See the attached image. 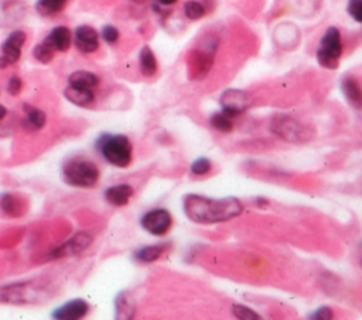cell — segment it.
I'll use <instances>...</instances> for the list:
<instances>
[{"instance_id":"11","label":"cell","mask_w":362,"mask_h":320,"mask_svg":"<svg viewBox=\"0 0 362 320\" xmlns=\"http://www.w3.org/2000/svg\"><path fill=\"white\" fill-rule=\"evenodd\" d=\"M74 43L82 54H92L100 48V34L91 26H80L74 32Z\"/></svg>"},{"instance_id":"14","label":"cell","mask_w":362,"mask_h":320,"mask_svg":"<svg viewBox=\"0 0 362 320\" xmlns=\"http://www.w3.org/2000/svg\"><path fill=\"white\" fill-rule=\"evenodd\" d=\"M341 92L354 109H362V88L352 77H344L340 84Z\"/></svg>"},{"instance_id":"3","label":"cell","mask_w":362,"mask_h":320,"mask_svg":"<svg viewBox=\"0 0 362 320\" xmlns=\"http://www.w3.org/2000/svg\"><path fill=\"white\" fill-rule=\"evenodd\" d=\"M96 149L116 168H126L132 162L134 147L130 140L123 134H102L96 141Z\"/></svg>"},{"instance_id":"35","label":"cell","mask_w":362,"mask_h":320,"mask_svg":"<svg viewBox=\"0 0 362 320\" xmlns=\"http://www.w3.org/2000/svg\"><path fill=\"white\" fill-rule=\"evenodd\" d=\"M359 264L362 267V245H361V250H359Z\"/></svg>"},{"instance_id":"34","label":"cell","mask_w":362,"mask_h":320,"mask_svg":"<svg viewBox=\"0 0 362 320\" xmlns=\"http://www.w3.org/2000/svg\"><path fill=\"white\" fill-rule=\"evenodd\" d=\"M268 203H269V202L265 200V199H257V200H256V205H257V206H268Z\"/></svg>"},{"instance_id":"17","label":"cell","mask_w":362,"mask_h":320,"mask_svg":"<svg viewBox=\"0 0 362 320\" xmlns=\"http://www.w3.org/2000/svg\"><path fill=\"white\" fill-rule=\"evenodd\" d=\"M23 111L26 115V119L23 120L24 126L28 130H42L46 123H47V116L43 111L35 108V106H30V104H23Z\"/></svg>"},{"instance_id":"31","label":"cell","mask_w":362,"mask_h":320,"mask_svg":"<svg viewBox=\"0 0 362 320\" xmlns=\"http://www.w3.org/2000/svg\"><path fill=\"white\" fill-rule=\"evenodd\" d=\"M23 89V82L19 77H12L8 82V92L12 95V96H17Z\"/></svg>"},{"instance_id":"9","label":"cell","mask_w":362,"mask_h":320,"mask_svg":"<svg viewBox=\"0 0 362 320\" xmlns=\"http://www.w3.org/2000/svg\"><path fill=\"white\" fill-rule=\"evenodd\" d=\"M91 243H92V237L88 233H77L69 241H65L57 248H54L50 254V258L58 260V258L78 256L87 250V248L91 245Z\"/></svg>"},{"instance_id":"1","label":"cell","mask_w":362,"mask_h":320,"mask_svg":"<svg viewBox=\"0 0 362 320\" xmlns=\"http://www.w3.org/2000/svg\"><path fill=\"white\" fill-rule=\"evenodd\" d=\"M183 209L185 216L199 225L224 223L241 216L244 211V206L237 198L212 199L195 194L184 196Z\"/></svg>"},{"instance_id":"23","label":"cell","mask_w":362,"mask_h":320,"mask_svg":"<svg viewBox=\"0 0 362 320\" xmlns=\"http://www.w3.org/2000/svg\"><path fill=\"white\" fill-rule=\"evenodd\" d=\"M233 119L229 115H226L225 112H218V113H214L210 119V124L219 133H231L233 129H234V123H233Z\"/></svg>"},{"instance_id":"30","label":"cell","mask_w":362,"mask_h":320,"mask_svg":"<svg viewBox=\"0 0 362 320\" xmlns=\"http://www.w3.org/2000/svg\"><path fill=\"white\" fill-rule=\"evenodd\" d=\"M101 35H102V39H104L105 43L115 44L119 40V30L116 27H114V26H105L102 28Z\"/></svg>"},{"instance_id":"6","label":"cell","mask_w":362,"mask_h":320,"mask_svg":"<svg viewBox=\"0 0 362 320\" xmlns=\"http://www.w3.org/2000/svg\"><path fill=\"white\" fill-rule=\"evenodd\" d=\"M221 109L231 117L245 113L253 103L252 96L242 89H226L221 97Z\"/></svg>"},{"instance_id":"22","label":"cell","mask_w":362,"mask_h":320,"mask_svg":"<svg viewBox=\"0 0 362 320\" xmlns=\"http://www.w3.org/2000/svg\"><path fill=\"white\" fill-rule=\"evenodd\" d=\"M164 250L163 244H154V245H146V247H142L139 248V250L135 253V258L139 261V263H143V264H150V263H154L157 261Z\"/></svg>"},{"instance_id":"27","label":"cell","mask_w":362,"mask_h":320,"mask_svg":"<svg viewBox=\"0 0 362 320\" xmlns=\"http://www.w3.org/2000/svg\"><path fill=\"white\" fill-rule=\"evenodd\" d=\"M190 171L192 175L195 176H204L207 175L210 171H211V161L206 157H201V158H197L191 167H190Z\"/></svg>"},{"instance_id":"8","label":"cell","mask_w":362,"mask_h":320,"mask_svg":"<svg viewBox=\"0 0 362 320\" xmlns=\"http://www.w3.org/2000/svg\"><path fill=\"white\" fill-rule=\"evenodd\" d=\"M27 40V35L21 30H16L2 44V54H0V69H5L9 65L16 64L20 59L21 48Z\"/></svg>"},{"instance_id":"25","label":"cell","mask_w":362,"mask_h":320,"mask_svg":"<svg viewBox=\"0 0 362 320\" xmlns=\"http://www.w3.org/2000/svg\"><path fill=\"white\" fill-rule=\"evenodd\" d=\"M54 55H55L54 48H53L51 46H48L46 41L37 44V46L35 47V50H33V57H35V58H36L39 62H42V64H48V62H51L53 58H54Z\"/></svg>"},{"instance_id":"4","label":"cell","mask_w":362,"mask_h":320,"mask_svg":"<svg viewBox=\"0 0 362 320\" xmlns=\"http://www.w3.org/2000/svg\"><path fill=\"white\" fill-rule=\"evenodd\" d=\"M343 39L337 27H328L320 40L316 58L320 66L325 69H337L343 55Z\"/></svg>"},{"instance_id":"7","label":"cell","mask_w":362,"mask_h":320,"mask_svg":"<svg viewBox=\"0 0 362 320\" xmlns=\"http://www.w3.org/2000/svg\"><path fill=\"white\" fill-rule=\"evenodd\" d=\"M142 227L153 234V236H164L173 225V218L170 215V211L166 209H153L145 213L142 220H141Z\"/></svg>"},{"instance_id":"21","label":"cell","mask_w":362,"mask_h":320,"mask_svg":"<svg viewBox=\"0 0 362 320\" xmlns=\"http://www.w3.org/2000/svg\"><path fill=\"white\" fill-rule=\"evenodd\" d=\"M67 3L69 0H37L36 10L43 17H53L61 13Z\"/></svg>"},{"instance_id":"32","label":"cell","mask_w":362,"mask_h":320,"mask_svg":"<svg viewBox=\"0 0 362 320\" xmlns=\"http://www.w3.org/2000/svg\"><path fill=\"white\" fill-rule=\"evenodd\" d=\"M157 2L161 6H173L174 3H177V0H157Z\"/></svg>"},{"instance_id":"13","label":"cell","mask_w":362,"mask_h":320,"mask_svg":"<svg viewBox=\"0 0 362 320\" xmlns=\"http://www.w3.org/2000/svg\"><path fill=\"white\" fill-rule=\"evenodd\" d=\"M44 41L51 46L55 53H65L71 46V31L67 27L58 26L51 30Z\"/></svg>"},{"instance_id":"2","label":"cell","mask_w":362,"mask_h":320,"mask_svg":"<svg viewBox=\"0 0 362 320\" xmlns=\"http://www.w3.org/2000/svg\"><path fill=\"white\" fill-rule=\"evenodd\" d=\"M61 175L64 182L74 188H93L100 180V168L95 162L82 157L70 158L62 165Z\"/></svg>"},{"instance_id":"18","label":"cell","mask_w":362,"mask_h":320,"mask_svg":"<svg viewBox=\"0 0 362 320\" xmlns=\"http://www.w3.org/2000/svg\"><path fill=\"white\" fill-rule=\"evenodd\" d=\"M116 319H132L135 316L136 305L127 292H120L115 299Z\"/></svg>"},{"instance_id":"16","label":"cell","mask_w":362,"mask_h":320,"mask_svg":"<svg viewBox=\"0 0 362 320\" xmlns=\"http://www.w3.org/2000/svg\"><path fill=\"white\" fill-rule=\"evenodd\" d=\"M132 196H134V188H132L127 184L115 185V187H111L105 191L107 202L112 206H116V207L126 206Z\"/></svg>"},{"instance_id":"26","label":"cell","mask_w":362,"mask_h":320,"mask_svg":"<svg viewBox=\"0 0 362 320\" xmlns=\"http://www.w3.org/2000/svg\"><path fill=\"white\" fill-rule=\"evenodd\" d=\"M231 312L237 319H241V320H259V319H262L257 312H255L253 309H251L245 305H233Z\"/></svg>"},{"instance_id":"15","label":"cell","mask_w":362,"mask_h":320,"mask_svg":"<svg viewBox=\"0 0 362 320\" xmlns=\"http://www.w3.org/2000/svg\"><path fill=\"white\" fill-rule=\"evenodd\" d=\"M64 96L69 102H71L80 108H88L95 100V93L93 89H85V88H78L69 85L64 91Z\"/></svg>"},{"instance_id":"29","label":"cell","mask_w":362,"mask_h":320,"mask_svg":"<svg viewBox=\"0 0 362 320\" xmlns=\"http://www.w3.org/2000/svg\"><path fill=\"white\" fill-rule=\"evenodd\" d=\"M309 319H313V320H332V319H334V312H333L332 308L321 306V308L316 309L314 312H311Z\"/></svg>"},{"instance_id":"12","label":"cell","mask_w":362,"mask_h":320,"mask_svg":"<svg viewBox=\"0 0 362 320\" xmlns=\"http://www.w3.org/2000/svg\"><path fill=\"white\" fill-rule=\"evenodd\" d=\"M89 305L84 299H73L61 305L53 312V317L57 320H78L88 314Z\"/></svg>"},{"instance_id":"28","label":"cell","mask_w":362,"mask_h":320,"mask_svg":"<svg viewBox=\"0 0 362 320\" xmlns=\"http://www.w3.org/2000/svg\"><path fill=\"white\" fill-rule=\"evenodd\" d=\"M347 12L352 20L362 24V0H348Z\"/></svg>"},{"instance_id":"33","label":"cell","mask_w":362,"mask_h":320,"mask_svg":"<svg viewBox=\"0 0 362 320\" xmlns=\"http://www.w3.org/2000/svg\"><path fill=\"white\" fill-rule=\"evenodd\" d=\"M6 115H8V109L5 108L3 104H0V122H2L6 117Z\"/></svg>"},{"instance_id":"19","label":"cell","mask_w":362,"mask_h":320,"mask_svg":"<svg viewBox=\"0 0 362 320\" xmlns=\"http://www.w3.org/2000/svg\"><path fill=\"white\" fill-rule=\"evenodd\" d=\"M139 66H141V73L147 78L154 77L157 73V68H159L157 59L149 46H145L139 53Z\"/></svg>"},{"instance_id":"5","label":"cell","mask_w":362,"mask_h":320,"mask_svg":"<svg viewBox=\"0 0 362 320\" xmlns=\"http://www.w3.org/2000/svg\"><path fill=\"white\" fill-rule=\"evenodd\" d=\"M271 130L275 135L291 144H303L313 138V131L309 126L287 115L275 116L271 123Z\"/></svg>"},{"instance_id":"24","label":"cell","mask_w":362,"mask_h":320,"mask_svg":"<svg viewBox=\"0 0 362 320\" xmlns=\"http://www.w3.org/2000/svg\"><path fill=\"white\" fill-rule=\"evenodd\" d=\"M184 15L190 20H200L206 15V8L197 0H188L184 3Z\"/></svg>"},{"instance_id":"20","label":"cell","mask_w":362,"mask_h":320,"mask_svg":"<svg viewBox=\"0 0 362 320\" xmlns=\"http://www.w3.org/2000/svg\"><path fill=\"white\" fill-rule=\"evenodd\" d=\"M98 84H100V78L89 73V70H75L69 78V85L85 89H93L98 86Z\"/></svg>"},{"instance_id":"10","label":"cell","mask_w":362,"mask_h":320,"mask_svg":"<svg viewBox=\"0 0 362 320\" xmlns=\"http://www.w3.org/2000/svg\"><path fill=\"white\" fill-rule=\"evenodd\" d=\"M214 44H217V41ZM211 46L212 43H210V47L207 50H195L191 54L190 66L194 78H204L208 74V70L211 69L214 62V54L217 50V47L211 48Z\"/></svg>"}]
</instances>
